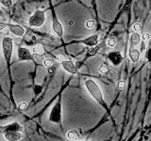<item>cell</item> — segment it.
Instances as JSON below:
<instances>
[{"label":"cell","instance_id":"cell-1","mask_svg":"<svg viewBox=\"0 0 151 141\" xmlns=\"http://www.w3.org/2000/svg\"><path fill=\"white\" fill-rule=\"evenodd\" d=\"M85 87H86L87 90L89 91V93L91 94L92 97L94 99V100H96V102H98L99 103H101V105L104 106L106 105L101 89L96 84V82L93 81V80H91V79L86 80V82H85Z\"/></svg>","mask_w":151,"mask_h":141},{"label":"cell","instance_id":"cell-2","mask_svg":"<svg viewBox=\"0 0 151 141\" xmlns=\"http://www.w3.org/2000/svg\"><path fill=\"white\" fill-rule=\"evenodd\" d=\"M12 44L13 41L11 37H5L2 41V48H3V53L6 62L9 64L11 62V58L12 54Z\"/></svg>","mask_w":151,"mask_h":141},{"label":"cell","instance_id":"cell-3","mask_svg":"<svg viewBox=\"0 0 151 141\" xmlns=\"http://www.w3.org/2000/svg\"><path fill=\"white\" fill-rule=\"evenodd\" d=\"M45 21V14L42 11L38 9L34 12V14L29 18L28 20V24H29L30 26H42L44 25V23Z\"/></svg>","mask_w":151,"mask_h":141},{"label":"cell","instance_id":"cell-4","mask_svg":"<svg viewBox=\"0 0 151 141\" xmlns=\"http://www.w3.org/2000/svg\"><path fill=\"white\" fill-rule=\"evenodd\" d=\"M49 120L53 123H60L61 121V101L59 99V101L55 103V105L51 109Z\"/></svg>","mask_w":151,"mask_h":141},{"label":"cell","instance_id":"cell-5","mask_svg":"<svg viewBox=\"0 0 151 141\" xmlns=\"http://www.w3.org/2000/svg\"><path fill=\"white\" fill-rule=\"evenodd\" d=\"M17 56H18V58L20 60H22V61H27V60H32L33 59V56L31 54V52L27 48H25V47H20V48H18Z\"/></svg>","mask_w":151,"mask_h":141},{"label":"cell","instance_id":"cell-6","mask_svg":"<svg viewBox=\"0 0 151 141\" xmlns=\"http://www.w3.org/2000/svg\"><path fill=\"white\" fill-rule=\"evenodd\" d=\"M108 58L110 59L111 62L114 65V66H118L120 65L121 62L123 61V56L122 54L119 51H111L108 54Z\"/></svg>","mask_w":151,"mask_h":141},{"label":"cell","instance_id":"cell-7","mask_svg":"<svg viewBox=\"0 0 151 141\" xmlns=\"http://www.w3.org/2000/svg\"><path fill=\"white\" fill-rule=\"evenodd\" d=\"M4 137L7 141H20L23 135L21 132H5Z\"/></svg>","mask_w":151,"mask_h":141},{"label":"cell","instance_id":"cell-8","mask_svg":"<svg viewBox=\"0 0 151 141\" xmlns=\"http://www.w3.org/2000/svg\"><path fill=\"white\" fill-rule=\"evenodd\" d=\"M60 64H61L63 68L66 70V72H68L70 73H73V74L78 73V70L77 66H75L72 61H70V60H64L63 62H61Z\"/></svg>","mask_w":151,"mask_h":141},{"label":"cell","instance_id":"cell-9","mask_svg":"<svg viewBox=\"0 0 151 141\" xmlns=\"http://www.w3.org/2000/svg\"><path fill=\"white\" fill-rule=\"evenodd\" d=\"M53 30L59 37H61L63 34V28L61 24L58 21L55 14H53Z\"/></svg>","mask_w":151,"mask_h":141},{"label":"cell","instance_id":"cell-10","mask_svg":"<svg viewBox=\"0 0 151 141\" xmlns=\"http://www.w3.org/2000/svg\"><path fill=\"white\" fill-rule=\"evenodd\" d=\"M8 26L9 27V29H11V32L15 36L21 37V36L24 35V33H25V29H24V27H22L21 26H19V25H12V24H9Z\"/></svg>","mask_w":151,"mask_h":141},{"label":"cell","instance_id":"cell-11","mask_svg":"<svg viewBox=\"0 0 151 141\" xmlns=\"http://www.w3.org/2000/svg\"><path fill=\"white\" fill-rule=\"evenodd\" d=\"M98 35H93V36H90L88 38H86V39H84L82 41V43L86 44L90 47H93L96 46L98 42Z\"/></svg>","mask_w":151,"mask_h":141},{"label":"cell","instance_id":"cell-12","mask_svg":"<svg viewBox=\"0 0 151 141\" xmlns=\"http://www.w3.org/2000/svg\"><path fill=\"white\" fill-rule=\"evenodd\" d=\"M129 58H130L132 62H137L140 58L141 53H140L139 50H137L135 47H133V48H129Z\"/></svg>","mask_w":151,"mask_h":141},{"label":"cell","instance_id":"cell-13","mask_svg":"<svg viewBox=\"0 0 151 141\" xmlns=\"http://www.w3.org/2000/svg\"><path fill=\"white\" fill-rule=\"evenodd\" d=\"M22 126L18 122H13V123L8 125L5 128V132H21Z\"/></svg>","mask_w":151,"mask_h":141},{"label":"cell","instance_id":"cell-14","mask_svg":"<svg viewBox=\"0 0 151 141\" xmlns=\"http://www.w3.org/2000/svg\"><path fill=\"white\" fill-rule=\"evenodd\" d=\"M140 43V35L138 32L132 33L130 36V48H133L137 44Z\"/></svg>","mask_w":151,"mask_h":141},{"label":"cell","instance_id":"cell-15","mask_svg":"<svg viewBox=\"0 0 151 141\" xmlns=\"http://www.w3.org/2000/svg\"><path fill=\"white\" fill-rule=\"evenodd\" d=\"M32 52L34 54L36 55H39V56H42V55H44L45 54V49H44V47H42L41 44H37L35 45L34 47H33V49H32Z\"/></svg>","mask_w":151,"mask_h":141},{"label":"cell","instance_id":"cell-16","mask_svg":"<svg viewBox=\"0 0 151 141\" xmlns=\"http://www.w3.org/2000/svg\"><path fill=\"white\" fill-rule=\"evenodd\" d=\"M66 136H67L68 140H78L79 139V135H78V133L76 131H69L67 135H66Z\"/></svg>","mask_w":151,"mask_h":141},{"label":"cell","instance_id":"cell-17","mask_svg":"<svg viewBox=\"0 0 151 141\" xmlns=\"http://www.w3.org/2000/svg\"><path fill=\"white\" fill-rule=\"evenodd\" d=\"M98 70H99V73H109V70H109L107 65H102V66L99 67Z\"/></svg>","mask_w":151,"mask_h":141},{"label":"cell","instance_id":"cell-18","mask_svg":"<svg viewBox=\"0 0 151 141\" xmlns=\"http://www.w3.org/2000/svg\"><path fill=\"white\" fill-rule=\"evenodd\" d=\"M44 65L47 68H50L51 66L53 65V61H52V59H50V58H45L44 61Z\"/></svg>","mask_w":151,"mask_h":141},{"label":"cell","instance_id":"cell-19","mask_svg":"<svg viewBox=\"0 0 151 141\" xmlns=\"http://www.w3.org/2000/svg\"><path fill=\"white\" fill-rule=\"evenodd\" d=\"M108 45L110 47H114L116 45V41L113 38H111V39L108 40Z\"/></svg>","mask_w":151,"mask_h":141},{"label":"cell","instance_id":"cell-20","mask_svg":"<svg viewBox=\"0 0 151 141\" xmlns=\"http://www.w3.org/2000/svg\"><path fill=\"white\" fill-rule=\"evenodd\" d=\"M1 3L6 7H12V0H0Z\"/></svg>","mask_w":151,"mask_h":141},{"label":"cell","instance_id":"cell-21","mask_svg":"<svg viewBox=\"0 0 151 141\" xmlns=\"http://www.w3.org/2000/svg\"><path fill=\"white\" fill-rule=\"evenodd\" d=\"M27 103L26 102H21L20 103H19V110H25L26 108H27Z\"/></svg>","mask_w":151,"mask_h":141},{"label":"cell","instance_id":"cell-22","mask_svg":"<svg viewBox=\"0 0 151 141\" xmlns=\"http://www.w3.org/2000/svg\"><path fill=\"white\" fill-rule=\"evenodd\" d=\"M96 48L94 47H90V49H89V51H88V56H94L96 54Z\"/></svg>","mask_w":151,"mask_h":141},{"label":"cell","instance_id":"cell-23","mask_svg":"<svg viewBox=\"0 0 151 141\" xmlns=\"http://www.w3.org/2000/svg\"><path fill=\"white\" fill-rule=\"evenodd\" d=\"M56 59H57V61H58L59 63H61V62H63L64 60H66L65 58H64V56H63V55H58L56 56Z\"/></svg>","mask_w":151,"mask_h":141},{"label":"cell","instance_id":"cell-24","mask_svg":"<svg viewBox=\"0 0 151 141\" xmlns=\"http://www.w3.org/2000/svg\"><path fill=\"white\" fill-rule=\"evenodd\" d=\"M93 26H94V21H93V20L87 21V23H86V26L89 28V29H91V28H93Z\"/></svg>","mask_w":151,"mask_h":141},{"label":"cell","instance_id":"cell-25","mask_svg":"<svg viewBox=\"0 0 151 141\" xmlns=\"http://www.w3.org/2000/svg\"><path fill=\"white\" fill-rule=\"evenodd\" d=\"M141 28H142V26H141V24H139V23L134 24V25H133V29L135 30V32L141 30Z\"/></svg>","mask_w":151,"mask_h":141},{"label":"cell","instance_id":"cell-26","mask_svg":"<svg viewBox=\"0 0 151 141\" xmlns=\"http://www.w3.org/2000/svg\"><path fill=\"white\" fill-rule=\"evenodd\" d=\"M125 86H126V82L123 81V80L118 83V88H119V89H123L125 88Z\"/></svg>","mask_w":151,"mask_h":141},{"label":"cell","instance_id":"cell-27","mask_svg":"<svg viewBox=\"0 0 151 141\" xmlns=\"http://www.w3.org/2000/svg\"><path fill=\"white\" fill-rule=\"evenodd\" d=\"M9 26V24L7 23H3V22H0V30H3L4 28H6Z\"/></svg>","mask_w":151,"mask_h":141},{"label":"cell","instance_id":"cell-28","mask_svg":"<svg viewBox=\"0 0 151 141\" xmlns=\"http://www.w3.org/2000/svg\"><path fill=\"white\" fill-rule=\"evenodd\" d=\"M147 40H149V34L148 33H145V34L143 35V41H147Z\"/></svg>","mask_w":151,"mask_h":141},{"label":"cell","instance_id":"cell-29","mask_svg":"<svg viewBox=\"0 0 151 141\" xmlns=\"http://www.w3.org/2000/svg\"><path fill=\"white\" fill-rule=\"evenodd\" d=\"M145 50V42L143 41H142V43H141V51L144 52Z\"/></svg>","mask_w":151,"mask_h":141},{"label":"cell","instance_id":"cell-30","mask_svg":"<svg viewBox=\"0 0 151 141\" xmlns=\"http://www.w3.org/2000/svg\"><path fill=\"white\" fill-rule=\"evenodd\" d=\"M48 72H49L50 73H54V72H55V69L52 68V66H51V67L48 69Z\"/></svg>","mask_w":151,"mask_h":141},{"label":"cell","instance_id":"cell-31","mask_svg":"<svg viewBox=\"0 0 151 141\" xmlns=\"http://www.w3.org/2000/svg\"><path fill=\"white\" fill-rule=\"evenodd\" d=\"M67 141H83V140H79V139H78V140H67Z\"/></svg>","mask_w":151,"mask_h":141}]
</instances>
